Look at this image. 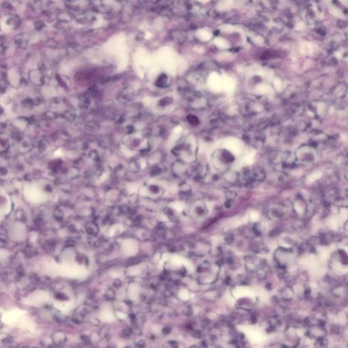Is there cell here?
<instances>
[{
    "instance_id": "cell-6",
    "label": "cell",
    "mask_w": 348,
    "mask_h": 348,
    "mask_svg": "<svg viewBox=\"0 0 348 348\" xmlns=\"http://www.w3.org/2000/svg\"><path fill=\"white\" fill-rule=\"evenodd\" d=\"M294 296V292L293 289L290 287L287 286L282 290L281 292V297L285 301H291Z\"/></svg>"
},
{
    "instance_id": "cell-11",
    "label": "cell",
    "mask_w": 348,
    "mask_h": 348,
    "mask_svg": "<svg viewBox=\"0 0 348 348\" xmlns=\"http://www.w3.org/2000/svg\"><path fill=\"white\" fill-rule=\"evenodd\" d=\"M223 157L224 158V161H225L226 163H231L234 159V156L229 152H224L223 154Z\"/></svg>"
},
{
    "instance_id": "cell-24",
    "label": "cell",
    "mask_w": 348,
    "mask_h": 348,
    "mask_svg": "<svg viewBox=\"0 0 348 348\" xmlns=\"http://www.w3.org/2000/svg\"><path fill=\"white\" fill-rule=\"evenodd\" d=\"M224 206H225V208H227V209L231 208L232 201H229V200L226 201V202H225V203H224Z\"/></svg>"
},
{
    "instance_id": "cell-20",
    "label": "cell",
    "mask_w": 348,
    "mask_h": 348,
    "mask_svg": "<svg viewBox=\"0 0 348 348\" xmlns=\"http://www.w3.org/2000/svg\"><path fill=\"white\" fill-rule=\"evenodd\" d=\"M45 116H46L48 119H54V118H56V114L49 111V112L45 113Z\"/></svg>"
},
{
    "instance_id": "cell-4",
    "label": "cell",
    "mask_w": 348,
    "mask_h": 348,
    "mask_svg": "<svg viewBox=\"0 0 348 348\" xmlns=\"http://www.w3.org/2000/svg\"><path fill=\"white\" fill-rule=\"evenodd\" d=\"M15 44L19 48H25L28 44V39L25 34H19L15 36Z\"/></svg>"
},
{
    "instance_id": "cell-16",
    "label": "cell",
    "mask_w": 348,
    "mask_h": 348,
    "mask_svg": "<svg viewBox=\"0 0 348 348\" xmlns=\"http://www.w3.org/2000/svg\"><path fill=\"white\" fill-rule=\"evenodd\" d=\"M234 239L233 233H228L224 237V241L227 244H231Z\"/></svg>"
},
{
    "instance_id": "cell-1",
    "label": "cell",
    "mask_w": 348,
    "mask_h": 348,
    "mask_svg": "<svg viewBox=\"0 0 348 348\" xmlns=\"http://www.w3.org/2000/svg\"><path fill=\"white\" fill-rule=\"evenodd\" d=\"M327 335V330L323 325H313L310 326L307 330V335L312 339H320V338L326 337Z\"/></svg>"
},
{
    "instance_id": "cell-3",
    "label": "cell",
    "mask_w": 348,
    "mask_h": 348,
    "mask_svg": "<svg viewBox=\"0 0 348 348\" xmlns=\"http://www.w3.org/2000/svg\"><path fill=\"white\" fill-rule=\"evenodd\" d=\"M132 97H133L132 90L129 89V88L127 87L121 90L119 95H118V99L120 102L127 103L128 102L131 100Z\"/></svg>"
},
{
    "instance_id": "cell-5",
    "label": "cell",
    "mask_w": 348,
    "mask_h": 348,
    "mask_svg": "<svg viewBox=\"0 0 348 348\" xmlns=\"http://www.w3.org/2000/svg\"><path fill=\"white\" fill-rule=\"evenodd\" d=\"M252 177L254 181H263L266 178V173L263 169L256 168L254 170Z\"/></svg>"
},
{
    "instance_id": "cell-23",
    "label": "cell",
    "mask_w": 348,
    "mask_h": 348,
    "mask_svg": "<svg viewBox=\"0 0 348 348\" xmlns=\"http://www.w3.org/2000/svg\"><path fill=\"white\" fill-rule=\"evenodd\" d=\"M150 190L154 193H156L159 191V187L156 185H152L150 186Z\"/></svg>"
},
{
    "instance_id": "cell-7",
    "label": "cell",
    "mask_w": 348,
    "mask_h": 348,
    "mask_svg": "<svg viewBox=\"0 0 348 348\" xmlns=\"http://www.w3.org/2000/svg\"><path fill=\"white\" fill-rule=\"evenodd\" d=\"M7 24L13 28H17L21 25V19L17 15H10L7 20Z\"/></svg>"
},
{
    "instance_id": "cell-8",
    "label": "cell",
    "mask_w": 348,
    "mask_h": 348,
    "mask_svg": "<svg viewBox=\"0 0 348 348\" xmlns=\"http://www.w3.org/2000/svg\"><path fill=\"white\" fill-rule=\"evenodd\" d=\"M86 231L89 234H93L94 235V234H96L97 233L98 228L96 224L90 223H88L86 225Z\"/></svg>"
},
{
    "instance_id": "cell-9",
    "label": "cell",
    "mask_w": 348,
    "mask_h": 348,
    "mask_svg": "<svg viewBox=\"0 0 348 348\" xmlns=\"http://www.w3.org/2000/svg\"><path fill=\"white\" fill-rule=\"evenodd\" d=\"M85 127L88 130H89L90 131H92V132H96L99 129V125L97 124L96 122H93V121H89V122H87V123H86Z\"/></svg>"
},
{
    "instance_id": "cell-19",
    "label": "cell",
    "mask_w": 348,
    "mask_h": 348,
    "mask_svg": "<svg viewBox=\"0 0 348 348\" xmlns=\"http://www.w3.org/2000/svg\"><path fill=\"white\" fill-rule=\"evenodd\" d=\"M280 233H281L280 229H279V228H275V229H273V230H272L271 231L270 236H271V237H276L277 235H279V234H280Z\"/></svg>"
},
{
    "instance_id": "cell-18",
    "label": "cell",
    "mask_w": 348,
    "mask_h": 348,
    "mask_svg": "<svg viewBox=\"0 0 348 348\" xmlns=\"http://www.w3.org/2000/svg\"><path fill=\"white\" fill-rule=\"evenodd\" d=\"M64 116L65 118H66L69 120H73L75 118V114L74 112H71V111H68V112H65Z\"/></svg>"
},
{
    "instance_id": "cell-12",
    "label": "cell",
    "mask_w": 348,
    "mask_h": 348,
    "mask_svg": "<svg viewBox=\"0 0 348 348\" xmlns=\"http://www.w3.org/2000/svg\"><path fill=\"white\" fill-rule=\"evenodd\" d=\"M166 214H167V216H168V218H170L171 220H172V221L177 220V219H178L177 216H175V212H174L172 209H170V208L167 209V210H166Z\"/></svg>"
},
{
    "instance_id": "cell-22",
    "label": "cell",
    "mask_w": 348,
    "mask_h": 348,
    "mask_svg": "<svg viewBox=\"0 0 348 348\" xmlns=\"http://www.w3.org/2000/svg\"><path fill=\"white\" fill-rule=\"evenodd\" d=\"M44 23L42 21H36V23H35V27H36V29L37 30L42 29L43 27H44Z\"/></svg>"
},
{
    "instance_id": "cell-21",
    "label": "cell",
    "mask_w": 348,
    "mask_h": 348,
    "mask_svg": "<svg viewBox=\"0 0 348 348\" xmlns=\"http://www.w3.org/2000/svg\"><path fill=\"white\" fill-rule=\"evenodd\" d=\"M196 212H197L198 214H199L200 216H203V215H205V209H204L203 207L201 206H199L196 208Z\"/></svg>"
},
{
    "instance_id": "cell-14",
    "label": "cell",
    "mask_w": 348,
    "mask_h": 348,
    "mask_svg": "<svg viewBox=\"0 0 348 348\" xmlns=\"http://www.w3.org/2000/svg\"><path fill=\"white\" fill-rule=\"evenodd\" d=\"M225 196L226 199H227V200L233 201V199L236 197L237 194L235 192H233V191L228 190L227 192L225 193Z\"/></svg>"
},
{
    "instance_id": "cell-17",
    "label": "cell",
    "mask_w": 348,
    "mask_h": 348,
    "mask_svg": "<svg viewBox=\"0 0 348 348\" xmlns=\"http://www.w3.org/2000/svg\"><path fill=\"white\" fill-rule=\"evenodd\" d=\"M271 214H272V216L274 217V218H279L282 216V214H282L281 211L277 210V209H273V210L271 211Z\"/></svg>"
},
{
    "instance_id": "cell-25",
    "label": "cell",
    "mask_w": 348,
    "mask_h": 348,
    "mask_svg": "<svg viewBox=\"0 0 348 348\" xmlns=\"http://www.w3.org/2000/svg\"><path fill=\"white\" fill-rule=\"evenodd\" d=\"M347 348H348V342H347Z\"/></svg>"
},
{
    "instance_id": "cell-13",
    "label": "cell",
    "mask_w": 348,
    "mask_h": 348,
    "mask_svg": "<svg viewBox=\"0 0 348 348\" xmlns=\"http://www.w3.org/2000/svg\"><path fill=\"white\" fill-rule=\"evenodd\" d=\"M180 189L181 190V192H182L183 194H190L191 193L190 186L186 183L181 184Z\"/></svg>"
},
{
    "instance_id": "cell-10",
    "label": "cell",
    "mask_w": 348,
    "mask_h": 348,
    "mask_svg": "<svg viewBox=\"0 0 348 348\" xmlns=\"http://www.w3.org/2000/svg\"><path fill=\"white\" fill-rule=\"evenodd\" d=\"M328 345V341L325 337L316 339L315 346L316 348H326Z\"/></svg>"
},
{
    "instance_id": "cell-2",
    "label": "cell",
    "mask_w": 348,
    "mask_h": 348,
    "mask_svg": "<svg viewBox=\"0 0 348 348\" xmlns=\"http://www.w3.org/2000/svg\"><path fill=\"white\" fill-rule=\"evenodd\" d=\"M29 79L36 85H42L44 83V75L42 72L34 70L29 72Z\"/></svg>"
},
{
    "instance_id": "cell-15",
    "label": "cell",
    "mask_w": 348,
    "mask_h": 348,
    "mask_svg": "<svg viewBox=\"0 0 348 348\" xmlns=\"http://www.w3.org/2000/svg\"><path fill=\"white\" fill-rule=\"evenodd\" d=\"M339 256H340V258L342 260V263L344 264H347L348 263V256L347 255V254L345 253L344 251H340L339 252Z\"/></svg>"
}]
</instances>
